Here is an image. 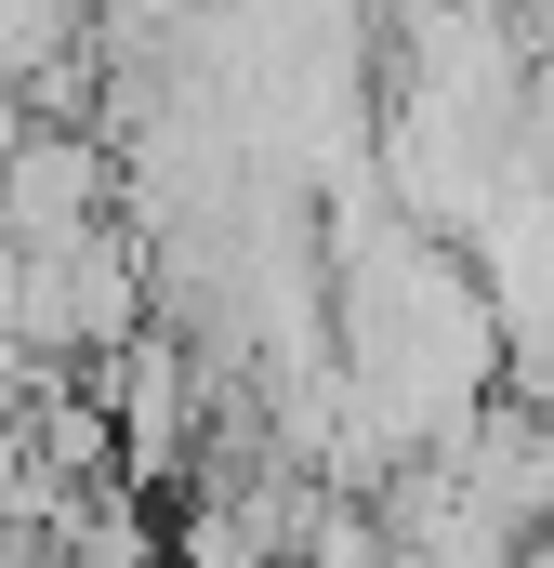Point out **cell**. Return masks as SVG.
<instances>
[{
    "instance_id": "6da1fadb",
    "label": "cell",
    "mask_w": 554,
    "mask_h": 568,
    "mask_svg": "<svg viewBox=\"0 0 554 568\" xmlns=\"http://www.w3.org/2000/svg\"><path fill=\"white\" fill-rule=\"evenodd\" d=\"M93 199H106V159L80 133H13L0 145V225H13V252L93 239Z\"/></svg>"
}]
</instances>
